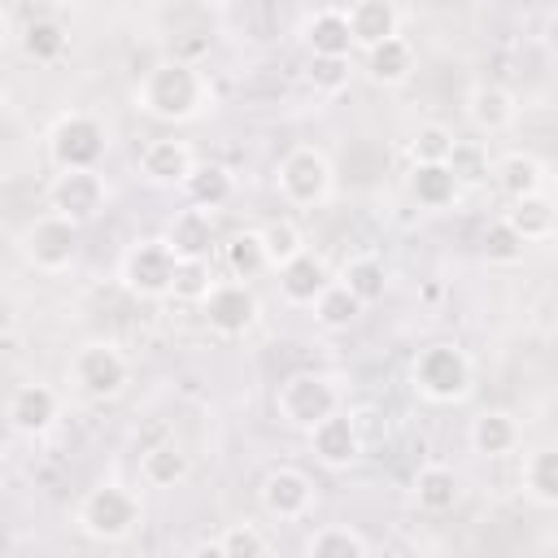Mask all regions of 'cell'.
<instances>
[{
    "mask_svg": "<svg viewBox=\"0 0 558 558\" xmlns=\"http://www.w3.org/2000/svg\"><path fill=\"white\" fill-rule=\"evenodd\" d=\"M410 493H414V506H418V510H427V514H445V510L458 506V497H462V480H458L453 466L427 462V466H418Z\"/></svg>",
    "mask_w": 558,
    "mask_h": 558,
    "instance_id": "cell-29",
    "label": "cell"
},
{
    "mask_svg": "<svg viewBox=\"0 0 558 558\" xmlns=\"http://www.w3.org/2000/svg\"><path fill=\"white\" fill-rule=\"evenodd\" d=\"M445 166H449V174L458 179V187H471V183H484V179H488L493 157H488V148H484L480 140H453Z\"/></svg>",
    "mask_w": 558,
    "mask_h": 558,
    "instance_id": "cell-36",
    "label": "cell"
},
{
    "mask_svg": "<svg viewBox=\"0 0 558 558\" xmlns=\"http://www.w3.org/2000/svg\"><path fill=\"white\" fill-rule=\"evenodd\" d=\"M336 283L366 310V305H375V301H384V292H388V266L375 257V253H357V257H349L344 266H340V275H336Z\"/></svg>",
    "mask_w": 558,
    "mask_h": 558,
    "instance_id": "cell-27",
    "label": "cell"
},
{
    "mask_svg": "<svg viewBox=\"0 0 558 558\" xmlns=\"http://www.w3.org/2000/svg\"><path fill=\"white\" fill-rule=\"evenodd\" d=\"M187 558H227V554H222V545H218V536H214V541L192 545V549H187Z\"/></svg>",
    "mask_w": 558,
    "mask_h": 558,
    "instance_id": "cell-42",
    "label": "cell"
},
{
    "mask_svg": "<svg viewBox=\"0 0 558 558\" xmlns=\"http://www.w3.org/2000/svg\"><path fill=\"white\" fill-rule=\"evenodd\" d=\"M131 379V362L118 344L109 340H87L83 349H74L70 357V384L87 397V401H113Z\"/></svg>",
    "mask_w": 558,
    "mask_h": 558,
    "instance_id": "cell-8",
    "label": "cell"
},
{
    "mask_svg": "<svg viewBox=\"0 0 558 558\" xmlns=\"http://www.w3.org/2000/svg\"><path fill=\"white\" fill-rule=\"evenodd\" d=\"M336 410H340V388L323 371H292L275 388V414H279V423H288L296 432H310L314 423L331 418Z\"/></svg>",
    "mask_w": 558,
    "mask_h": 558,
    "instance_id": "cell-5",
    "label": "cell"
},
{
    "mask_svg": "<svg viewBox=\"0 0 558 558\" xmlns=\"http://www.w3.org/2000/svg\"><path fill=\"white\" fill-rule=\"evenodd\" d=\"M218 545H222L227 558H266V536H262V527H253V523H231V527H222Z\"/></svg>",
    "mask_w": 558,
    "mask_h": 558,
    "instance_id": "cell-41",
    "label": "cell"
},
{
    "mask_svg": "<svg viewBox=\"0 0 558 558\" xmlns=\"http://www.w3.org/2000/svg\"><path fill=\"white\" fill-rule=\"evenodd\" d=\"M331 279H336L331 266H327L314 248H305L301 257H292L288 266L275 270V288H279V296H283L288 305H296V310H310V305L327 292Z\"/></svg>",
    "mask_w": 558,
    "mask_h": 558,
    "instance_id": "cell-17",
    "label": "cell"
},
{
    "mask_svg": "<svg viewBox=\"0 0 558 558\" xmlns=\"http://www.w3.org/2000/svg\"><path fill=\"white\" fill-rule=\"evenodd\" d=\"M519 480H523V493H527L536 506H545V510L558 506V449H554V445L532 449V453L523 458Z\"/></svg>",
    "mask_w": 558,
    "mask_h": 558,
    "instance_id": "cell-32",
    "label": "cell"
},
{
    "mask_svg": "<svg viewBox=\"0 0 558 558\" xmlns=\"http://www.w3.org/2000/svg\"><path fill=\"white\" fill-rule=\"evenodd\" d=\"M105 153H109V131L96 113L70 109L48 131V157L57 170H100Z\"/></svg>",
    "mask_w": 558,
    "mask_h": 558,
    "instance_id": "cell-6",
    "label": "cell"
},
{
    "mask_svg": "<svg viewBox=\"0 0 558 558\" xmlns=\"http://www.w3.org/2000/svg\"><path fill=\"white\" fill-rule=\"evenodd\" d=\"M410 196L418 209H453L462 187L458 179L449 174V166H410Z\"/></svg>",
    "mask_w": 558,
    "mask_h": 558,
    "instance_id": "cell-31",
    "label": "cell"
},
{
    "mask_svg": "<svg viewBox=\"0 0 558 558\" xmlns=\"http://www.w3.org/2000/svg\"><path fill=\"white\" fill-rule=\"evenodd\" d=\"M488 179L506 192V201H523V196H541V192H545L549 170H545L541 157H532V153H523V148H510V153L493 157Z\"/></svg>",
    "mask_w": 558,
    "mask_h": 558,
    "instance_id": "cell-19",
    "label": "cell"
},
{
    "mask_svg": "<svg viewBox=\"0 0 558 558\" xmlns=\"http://www.w3.org/2000/svg\"><path fill=\"white\" fill-rule=\"evenodd\" d=\"M275 187H279L283 205H292V209H314V205L331 201V192H336V170H331V161H327L323 148L296 144V148H288V153L279 157V166H275Z\"/></svg>",
    "mask_w": 558,
    "mask_h": 558,
    "instance_id": "cell-4",
    "label": "cell"
},
{
    "mask_svg": "<svg viewBox=\"0 0 558 558\" xmlns=\"http://www.w3.org/2000/svg\"><path fill=\"white\" fill-rule=\"evenodd\" d=\"M183 196H187L192 209H201V214H218V209L231 205V196H235V179H231V170L218 166V161H196V170H192L187 183H183Z\"/></svg>",
    "mask_w": 558,
    "mask_h": 558,
    "instance_id": "cell-25",
    "label": "cell"
},
{
    "mask_svg": "<svg viewBox=\"0 0 558 558\" xmlns=\"http://www.w3.org/2000/svg\"><path fill=\"white\" fill-rule=\"evenodd\" d=\"M362 70H366V78L375 87H401V83L414 78L418 52H414V44L405 35H392V39H384V44L362 52Z\"/></svg>",
    "mask_w": 558,
    "mask_h": 558,
    "instance_id": "cell-20",
    "label": "cell"
},
{
    "mask_svg": "<svg viewBox=\"0 0 558 558\" xmlns=\"http://www.w3.org/2000/svg\"><path fill=\"white\" fill-rule=\"evenodd\" d=\"M471 449L475 453H484V458H506V453H514L519 449V440H523V427H519V418L510 414V410H480L475 418H471Z\"/></svg>",
    "mask_w": 558,
    "mask_h": 558,
    "instance_id": "cell-23",
    "label": "cell"
},
{
    "mask_svg": "<svg viewBox=\"0 0 558 558\" xmlns=\"http://www.w3.org/2000/svg\"><path fill=\"white\" fill-rule=\"evenodd\" d=\"M109 201V187L100 179V170H57L48 183V209L70 218L74 227L92 222Z\"/></svg>",
    "mask_w": 558,
    "mask_h": 558,
    "instance_id": "cell-11",
    "label": "cell"
},
{
    "mask_svg": "<svg viewBox=\"0 0 558 558\" xmlns=\"http://www.w3.org/2000/svg\"><path fill=\"white\" fill-rule=\"evenodd\" d=\"M257 235H262V248H266L270 275H275L279 266H288L292 257H301V253H305V235H301V227H296L292 218H270L266 227H257Z\"/></svg>",
    "mask_w": 558,
    "mask_h": 558,
    "instance_id": "cell-33",
    "label": "cell"
},
{
    "mask_svg": "<svg viewBox=\"0 0 558 558\" xmlns=\"http://www.w3.org/2000/svg\"><path fill=\"white\" fill-rule=\"evenodd\" d=\"M344 26H349L353 48L366 52V48L401 35V9L392 0H353V4H344Z\"/></svg>",
    "mask_w": 558,
    "mask_h": 558,
    "instance_id": "cell-18",
    "label": "cell"
},
{
    "mask_svg": "<svg viewBox=\"0 0 558 558\" xmlns=\"http://www.w3.org/2000/svg\"><path fill=\"white\" fill-rule=\"evenodd\" d=\"M480 248H484V257L493 262V266H514V262H523V253H527V244L510 231V222L497 214L488 227H484V240H480Z\"/></svg>",
    "mask_w": 558,
    "mask_h": 558,
    "instance_id": "cell-39",
    "label": "cell"
},
{
    "mask_svg": "<svg viewBox=\"0 0 558 558\" xmlns=\"http://www.w3.org/2000/svg\"><path fill=\"white\" fill-rule=\"evenodd\" d=\"M161 244L174 253V262H209L214 248H218V227H214V214H201V209H179L170 222H166V235Z\"/></svg>",
    "mask_w": 558,
    "mask_h": 558,
    "instance_id": "cell-16",
    "label": "cell"
},
{
    "mask_svg": "<svg viewBox=\"0 0 558 558\" xmlns=\"http://www.w3.org/2000/svg\"><path fill=\"white\" fill-rule=\"evenodd\" d=\"M17 52H22L31 65H57V61L70 52V31H65V22L52 17V13L31 17V22L17 31Z\"/></svg>",
    "mask_w": 558,
    "mask_h": 558,
    "instance_id": "cell-22",
    "label": "cell"
},
{
    "mask_svg": "<svg viewBox=\"0 0 558 558\" xmlns=\"http://www.w3.org/2000/svg\"><path fill=\"white\" fill-rule=\"evenodd\" d=\"M305 78L318 96H340L353 78V57H310Z\"/></svg>",
    "mask_w": 558,
    "mask_h": 558,
    "instance_id": "cell-38",
    "label": "cell"
},
{
    "mask_svg": "<svg viewBox=\"0 0 558 558\" xmlns=\"http://www.w3.org/2000/svg\"><path fill=\"white\" fill-rule=\"evenodd\" d=\"M305 48L310 57H353V39H349V26H344V9L340 4H327V9H314L305 17Z\"/></svg>",
    "mask_w": 558,
    "mask_h": 558,
    "instance_id": "cell-26",
    "label": "cell"
},
{
    "mask_svg": "<svg viewBox=\"0 0 558 558\" xmlns=\"http://www.w3.org/2000/svg\"><path fill=\"white\" fill-rule=\"evenodd\" d=\"M310 314H314V323H318L323 331H344V327H353V323H357L362 305H357V301H353V296L331 279V283H327V292L310 305Z\"/></svg>",
    "mask_w": 558,
    "mask_h": 558,
    "instance_id": "cell-34",
    "label": "cell"
},
{
    "mask_svg": "<svg viewBox=\"0 0 558 558\" xmlns=\"http://www.w3.org/2000/svg\"><path fill=\"white\" fill-rule=\"evenodd\" d=\"M187 475H192V458H187V449L174 436H161L157 445H148L140 453V480L148 488H174Z\"/></svg>",
    "mask_w": 558,
    "mask_h": 558,
    "instance_id": "cell-24",
    "label": "cell"
},
{
    "mask_svg": "<svg viewBox=\"0 0 558 558\" xmlns=\"http://www.w3.org/2000/svg\"><path fill=\"white\" fill-rule=\"evenodd\" d=\"M57 414H61V397H57L52 384H39V379L17 384L9 392V405H4L9 427L22 432V436H44L57 423Z\"/></svg>",
    "mask_w": 558,
    "mask_h": 558,
    "instance_id": "cell-15",
    "label": "cell"
},
{
    "mask_svg": "<svg viewBox=\"0 0 558 558\" xmlns=\"http://www.w3.org/2000/svg\"><path fill=\"white\" fill-rule=\"evenodd\" d=\"M118 279L140 301H166L170 296V283H174V253L161 244V235L157 240H135L122 253Z\"/></svg>",
    "mask_w": 558,
    "mask_h": 558,
    "instance_id": "cell-9",
    "label": "cell"
},
{
    "mask_svg": "<svg viewBox=\"0 0 558 558\" xmlns=\"http://www.w3.org/2000/svg\"><path fill=\"white\" fill-rule=\"evenodd\" d=\"M0 22H4V9H0Z\"/></svg>",
    "mask_w": 558,
    "mask_h": 558,
    "instance_id": "cell-43",
    "label": "cell"
},
{
    "mask_svg": "<svg viewBox=\"0 0 558 558\" xmlns=\"http://www.w3.org/2000/svg\"><path fill=\"white\" fill-rule=\"evenodd\" d=\"M519 118V105H514V92L501 87V83H475L466 92V122L480 131V135H501L510 131Z\"/></svg>",
    "mask_w": 558,
    "mask_h": 558,
    "instance_id": "cell-21",
    "label": "cell"
},
{
    "mask_svg": "<svg viewBox=\"0 0 558 558\" xmlns=\"http://www.w3.org/2000/svg\"><path fill=\"white\" fill-rule=\"evenodd\" d=\"M140 519H144L140 497H135L126 484H118V480L92 484V488L78 497V510H74L78 532L92 536V541H105V545L126 541V536L140 527Z\"/></svg>",
    "mask_w": 558,
    "mask_h": 558,
    "instance_id": "cell-2",
    "label": "cell"
},
{
    "mask_svg": "<svg viewBox=\"0 0 558 558\" xmlns=\"http://www.w3.org/2000/svg\"><path fill=\"white\" fill-rule=\"evenodd\" d=\"M218 253H222V266L235 283H253V279L270 275V262H266V248H262L257 231H235V235L218 240Z\"/></svg>",
    "mask_w": 558,
    "mask_h": 558,
    "instance_id": "cell-30",
    "label": "cell"
},
{
    "mask_svg": "<svg viewBox=\"0 0 558 558\" xmlns=\"http://www.w3.org/2000/svg\"><path fill=\"white\" fill-rule=\"evenodd\" d=\"M209 100H214V92H209L205 70L174 61V57L148 65L135 83V105L157 122H192L209 109Z\"/></svg>",
    "mask_w": 558,
    "mask_h": 558,
    "instance_id": "cell-1",
    "label": "cell"
},
{
    "mask_svg": "<svg viewBox=\"0 0 558 558\" xmlns=\"http://www.w3.org/2000/svg\"><path fill=\"white\" fill-rule=\"evenodd\" d=\"M305 558H366V545L353 527L344 523H327L305 541Z\"/></svg>",
    "mask_w": 558,
    "mask_h": 558,
    "instance_id": "cell-35",
    "label": "cell"
},
{
    "mask_svg": "<svg viewBox=\"0 0 558 558\" xmlns=\"http://www.w3.org/2000/svg\"><path fill=\"white\" fill-rule=\"evenodd\" d=\"M305 440H310V453L327 471H344V466H353L362 458V427H357V418L349 410H336L331 418L314 423L305 432Z\"/></svg>",
    "mask_w": 558,
    "mask_h": 558,
    "instance_id": "cell-13",
    "label": "cell"
},
{
    "mask_svg": "<svg viewBox=\"0 0 558 558\" xmlns=\"http://www.w3.org/2000/svg\"><path fill=\"white\" fill-rule=\"evenodd\" d=\"M453 140H458V135H453L449 126H440V122H423V126L410 135V161H414V166H445Z\"/></svg>",
    "mask_w": 558,
    "mask_h": 558,
    "instance_id": "cell-37",
    "label": "cell"
},
{
    "mask_svg": "<svg viewBox=\"0 0 558 558\" xmlns=\"http://www.w3.org/2000/svg\"><path fill=\"white\" fill-rule=\"evenodd\" d=\"M257 506L275 523H296L314 510V480L301 466H275L257 484Z\"/></svg>",
    "mask_w": 558,
    "mask_h": 558,
    "instance_id": "cell-12",
    "label": "cell"
},
{
    "mask_svg": "<svg viewBox=\"0 0 558 558\" xmlns=\"http://www.w3.org/2000/svg\"><path fill=\"white\" fill-rule=\"evenodd\" d=\"M257 314H262V301H257L253 283H235V279H218V283L205 292V301H201L205 327H209L214 336H222V340L244 336V331L257 323Z\"/></svg>",
    "mask_w": 558,
    "mask_h": 558,
    "instance_id": "cell-10",
    "label": "cell"
},
{
    "mask_svg": "<svg viewBox=\"0 0 558 558\" xmlns=\"http://www.w3.org/2000/svg\"><path fill=\"white\" fill-rule=\"evenodd\" d=\"M192 170H196V153L179 135H157L140 148V174L153 187H183Z\"/></svg>",
    "mask_w": 558,
    "mask_h": 558,
    "instance_id": "cell-14",
    "label": "cell"
},
{
    "mask_svg": "<svg viewBox=\"0 0 558 558\" xmlns=\"http://www.w3.org/2000/svg\"><path fill=\"white\" fill-rule=\"evenodd\" d=\"M410 379H414L418 397H427L436 405H458L475 388V366H471L466 349H458L449 340H436V344L418 349V357L410 366Z\"/></svg>",
    "mask_w": 558,
    "mask_h": 558,
    "instance_id": "cell-3",
    "label": "cell"
},
{
    "mask_svg": "<svg viewBox=\"0 0 558 558\" xmlns=\"http://www.w3.org/2000/svg\"><path fill=\"white\" fill-rule=\"evenodd\" d=\"M78 244H83V231H78L70 218L52 214V209L39 214V218H31V222L22 227V235H17V248H22L26 266H35V270H44V275L70 270L74 257H78Z\"/></svg>",
    "mask_w": 558,
    "mask_h": 558,
    "instance_id": "cell-7",
    "label": "cell"
},
{
    "mask_svg": "<svg viewBox=\"0 0 558 558\" xmlns=\"http://www.w3.org/2000/svg\"><path fill=\"white\" fill-rule=\"evenodd\" d=\"M214 283H218V279H214V266H209V262H174L170 296H174V301H192V305H201L205 292H209Z\"/></svg>",
    "mask_w": 558,
    "mask_h": 558,
    "instance_id": "cell-40",
    "label": "cell"
},
{
    "mask_svg": "<svg viewBox=\"0 0 558 558\" xmlns=\"http://www.w3.org/2000/svg\"><path fill=\"white\" fill-rule=\"evenodd\" d=\"M501 218L510 222V231H514L523 244H545V240L554 235V227H558V209H554L549 192H541V196H523V201H510V209H506Z\"/></svg>",
    "mask_w": 558,
    "mask_h": 558,
    "instance_id": "cell-28",
    "label": "cell"
}]
</instances>
